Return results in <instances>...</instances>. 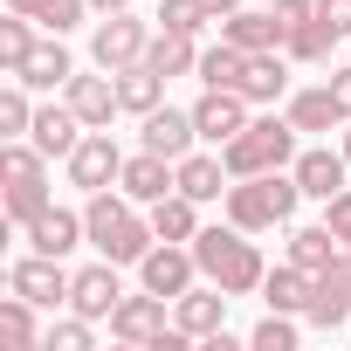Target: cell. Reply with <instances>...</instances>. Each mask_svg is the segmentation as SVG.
Listing matches in <instances>:
<instances>
[{"label": "cell", "mask_w": 351, "mask_h": 351, "mask_svg": "<svg viewBox=\"0 0 351 351\" xmlns=\"http://www.w3.org/2000/svg\"><path fill=\"white\" fill-rule=\"evenodd\" d=\"M35 310L42 303H28V296H8V303H0V344H8V351H35L49 330L35 324Z\"/></svg>", "instance_id": "obj_31"}, {"label": "cell", "mask_w": 351, "mask_h": 351, "mask_svg": "<svg viewBox=\"0 0 351 351\" xmlns=\"http://www.w3.org/2000/svg\"><path fill=\"white\" fill-rule=\"evenodd\" d=\"M324 221H330V234H337V241H344V248H351V186H344V193H330V200H324Z\"/></svg>", "instance_id": "obj_40"}, {"label": "cell", "mask_w": 351, "mask_h": 351, "mask_svg": "<svg viewBox=\"0 0 351 351\" xmlns=\"http://www.w3.org/2000/svg\"><path fill=\"white\" fill-rule=\"evenodd\" d=\"M165 330H172V324H165V296H152V289H145V296H124V303L110 310V337H117V344H158Z\"/></svg>", "instance_id": "obj_13"}, {"label": "cell", "mask_w": 351, "mask_h": 351, "mask_svg": "<svg viewBox=\"0 0 351 351\" xmlns=\"http://www.w3.org/2000/svg\"><path fill=\"white\" fill-rule=\"evenodd\" d=\"M337 42H344V35H337L324 14H310L303 28H289V42H282V49H289L296 62H330V49H337Z\"/></svg>", "instance_id": "obj_33"}, {"label": "cell", "mask_w": 351, "mask_h": 351, "mask_svg": "<svg viewBox=\"0 0 351 351\" xmlns=\"http://www.w3.org/2000/svg\"><path fill=\"white\" fill-rule=\"evenodd\" d=\"M21 234H28V248H42V255H56V262H62L69 248H83V241H90L83 214H69V207H42V214H35Z\"/></svg>", "instance_id": "obj_19"}, {"label": "cell", "mask_w": 351, "mask_h": 351, "mask_svg": "<svg viewBox=\"0 0 351 351\" xmlns=\"http://www.w3.org/2000/svg\"><path fill=\"white\" fill-rule=\"evenodd\" d=\"M330 97H337V110H344V124H351V69L330 76Z\"/></svg>", "instance_id": "obj_43"}, {"label": "cell", "mask_w": 351, "mask_h": 351, "mask_svg": "<svg viewBox=\"0 0 351 351\" xmlns=\"http://www.w3.org/2000/svg\"><path fill=\"white\" fill-rule=\"evenodd\" d=\"M35 131V104H28V83L8 76V90H0V138H28Z\"/></svg>", "instance_id": "obj_35"}, {"label": "cell", "mask_w": 351, "mask_h": 351, "mask_svg": "<svg viewBox=\"0 0 351 351\" xmlns=\"http://www.w3.org/2000/svg\"><path fill=\"white\" fill-rule=\"evenodd\" d=\"M214 14L200 8V0H158V28H172V35H200Z\"/></svg>", "instance_id": "obj_38"}, {"label": "cell", "mask_w": 351, "mask_h": 351, "mask_svg": "<svg viewBox=\"0 0 351 351\" xmlns=\"http://www.w3.org/2000/svg\"><path fill=\"white\" fill-rule=\"evenodd\" d=\"M296 200H303V186H296V172L282 165V172H248V180H234L221 207H228V221H234V228L269 234V228H282V221L296 214Z\"/></svg>", "instance_id": "obj_3"}, {"label": "cell", "mask_w": 351, "mask_h": 351, "mask_svg": "<svg viewBox=\"0 0 351 351\" xmlns=\"http://www.w3.org/2000/svg\"><path fill=\"white\" fill-rule=\"evenodd\" d=\"M145 49H152V28L138 21V14H104L97 21V35H90V56H97V69H131V62H145Z\"/></svg>", "instance_id": "obj_7"}, {"label": "cell", "mask_w": 351, "mask_h": 351, "mask_svg": "<svg viewBox=\"0 0 351 351\" xmlns=\"http://www.w3.org/2000/svg\"><path fill=\"white\" fill-rule=\"evenodd\" d=\"M83 14H90V0H35V21H42L49 35H69Z\"/></svg>", "instance_id": "obj_39"}, {"label": "cell", "mask_w": 351, "mask_h": 351, "mask_svg": "<svg viewBox=\"0 0 351 351\" xmlns=\"http://www.w3.org/2000/svg\"><path fill=\"white\" fill-rule=\"evenodd\" d=\"M221 35H228L234 49H248V56H262V49H282V42H289V28L276 21V8H269V14L234 8V14H221Z\"/></svg>", "instance_id": "obj_21"}, {"label": "cell", "mask_w": 351, "mask_h": 351, "mask_svg": "<svg viewBox=\"0 0 351 351\" xmlns=\"http://www.w3.org/2000/svg\"><path fill=\"white\" fill-rule=\"evenodd\" d=\"M296 124H289V110L276 117H248L228 145H221V158H228V172H234V180H248V172H282V165H296Z\"/></svg>", "instance_id": "obj_5"}, {"label": "cell", "mask_w": 351, "mask_h": 351, "mask_svg": "<svg viewBox=\"0 0 351 351\" xmlns=\"http://www.w3.org/2000/svg\"><path fill=\"white\" fill-rule=\"evenodd\" d=\"M49 152L35 145V138H8L0 145V180H8V193H0V207H8V228H28L42 207H56V193H49Z\"/></svg>", "instance_id": "obj_4"}, {"label": "cell", "mask_w": 351, "mask_h": 351, "mask_svg": "<svg viewBox=\"0 0 351 351\" xmlns=\"http://www.w3.org/2000/svg\"><path fill=\"white\" fill-rule=\"evenodd\" d=\"M62 97H69V110H76L90 131H110V117L124 110V104H117V76H110V69H104V76H69V83H62Z\"/></svg>", "instance_id": "obj_16"}, {"label": "cell", "mask_w": 351, "mask_h": 351, "mask_svg": "<svg viewBox=\"0 0 351 351\" xmlns=\"http://www.w3.org/2000/svg\"><path fill=\"white\" fill-rule=\"evenodd\" d=\"M117 303H124V282H117V262H110V255L90 262V269H76V282H69V310H83L90 324H110Z\"/></svg>", "instance_id": "obj_10"}, {"label": "cell", "mask_w": 351, "mask_h": 351, "mask_svg": "<svg viewBox=\"0 0 351 351\" xmlns=\"http://www.w3.org/2000/svg\"><path fill=\"white\" fill-rule=\"evenodd\" d=\"M200 8H207V14L221 21V14H234V8H241V0H200Z\"/></svg>", "instance_id": "obj_44"}, {"label": "cell", "mask_w": 351, "mask_h": 351, "mask_svg": "<svg viewBox=\"0 0 351 351\" xmlns=\"http://www.w3.org/2000/svg\"><path fill=\"white\" fill-rule=\"evenodd\" d=\"M172 172H180V193L200 200V207H207V200H228V186H234V172H228L221 152H186Z\"/></svg>", "instance_id": "obj_20"}, {"label": "cell", "mask_w": 351, "mask_h": 351, "mask_svg": "<svg viewBox=\"0 0 351 351\" xmlns=\"http://www.w3.org/2000/svg\"><path fill=\"white\" fill-rule=\"evenodd\" d=\"M83 228H90V248H97V255H110L117 269L145 262V255H152V241H158V234H152V214H138V200H131V193L117 200L110 186H104V193H90Z\"/></svg>", "instance_id": "obj_1"}, {"label": "cell", "mask_w": 351, "mask_h": 351, "mask_svg": "<svg viewBox=\"0 0 351 351\" xmlns=\"http://www.w3.org/2000/svg\"><path fill=\"white\" fill-rule=\"evenodd\" d=\"M90 8H97V14H124V8H131V0H90Z\"/></svg>", "instance_id": "obj_45"}, {"label": "cell", "mask_w": 351, "mask_h": 351, "mask_svg": "<svg viewBox=\"0 0 351 351\" xmlns=\"http://www.w3.org/2000/svg\"><path fill=\"white\" fill-rule=\"evenodd\" d=\"M28 56H35V14H14L8 8V21H0V69L14 76Z\"/></svg>", "instance_id": "obj_34"}, {"label": "cell", "mask_w": 351, "mask_h": 351, "mask_svg": "<svg viewBox=\"0 0 351 351\" xmlns=\"http://www.w3.org/2000/svg\"><path fill=\"white\" fill-rule=\"evenodd\" d=\"M344 255H351V248H344Z\"/></svg>", "instance_id": "obj_47"}, {"label": "cell", "mask_w": 351, "mask_h": 351, "mask_svg": "<svg viewBox=\"0 0 351 351\" xmlns=\"http://www.w3.org/2000/svg\"><path fill=\"white\" fill-rule=\"evenodd\" d=\"M62 165H69V186H83V193H104V186H117L124 152H117V138H110V131H83V145H76Z\"/></svg>", "instance_id": "obj_8"}, {"label": "cell", "mask_w": 351, "mask_h": 351, "mask_svg": "<svg viewBox=\"0 0 351 351\" xmlns=\"http://www.w3.org/2000/svg\"><path fill=\"white\" fill-rule=\"evenodd\" d=\"M138 282L152 289V296H186L193 282H200V262H193V241H152V255L138 262Z\"/></svg>", "instance_id": "obj_6"}, {"label": "cell", "mask_w": 351, "mask_h": 351, "mask_svg": "<svg viewBox=\"0 0 351 351\" xmlns=\"http://www.w3.org/2000/svg\"><path fill=\"white\" fill-rule=\"evenodd\" d=\"M317 14H324L337 35H351V0H317Z\"/></svg>", "instance_id": "obj_42"}, {"label": "cell", "mask_w": 351, "mask_h": 351, "mask_svg": "<svg viewBox=\"0 0 351 351\" xmlns=\"http://www.w3.org/2000/svg\"><path fill=\"white\" fill-rule=\"evenodd\" d=\"M172 324L193 330V337H221V330H228V289L200 276L186 296H172Z\"/></svg>", "instance_id": "obj_11"}, {"label": "cell", "mask_w": 351, "mask_h": 351, "mask_svg": "<svg viewBox=\"0 0 351 351\" xmlns=\"http://www.w3.org/2000/svg\"><path fill=\"white\" fill-rule=\"evenodd\" d=\"M172 186H180V172H172V158H158V152H138V158H124V172H117V193H131L138 207L165 200Z\"/></svg>", "instance_id": "obj_18"}, {"label": "cell", "mask_w": 351, "mask_h": 351, "mask_svg": "<svg viewBox=\"0 0 351 351\" xmlns=\"http://www.w3.org/2000/svg\"><path fill=\"white\" fill-rule=\"evenodd\" d=\"M310 14H317V0H276V21L282 28H303Z\"/></svg>", "instance_id": "obj_41"}, {"label": "cell", "mask_w": 351, "mask_h": 351, "mask_svg": "<svg viewBox=\"0 0 351 351\" xmlns=\"http://www.w3.org/2000/svg\"><path fill=\"white\" fill-rule=\"evenodd\" d=\"M193 262H200V276L207 282H221L228 296H248V289H262V276H269V262H262V248L248 241V228H200L193 234Z\"/></svg>", "instance_id": "obj_2"}, {"label": "cell", "mask_w": 351, "mask_h": 351, "mask_svg": "<svg viewBox=\"0 0 351 351\" xmlns=\"http://www.w3.org/2000/svg\"><path fill=\"white\" fill-rule=\"evenodd\" d=\"M28 90H56V83H69L76 76V62H69V49H62V35H49V42H35V56L14 69Z\"/></svg>", "instance_id": "obj_25"}, {"label": "cell", "mask_w": 351, "mask_h": 351, "mask_svg": "<svg viewBox=\"0 0 351 351\" xmlns=\"http://www.w3.org/2000/svg\"><path fill=\"white\" fill-rule=\"evenodd\" d=\"M289 172H296L303 200H330V193H344V180H351V158H344V152H324V145H303Z\"/></svg>", "instance_id": "obj_15"}, {"label": "cell", "mask_w": 351, "mask_h": 351, "mask_svg": "<svg viewBox=\"0 0 351 351\" xmlns=\"http://www.w3.org/2000/svg\"><path fill=\"white\" fill-rule=\"evenodd\" d=\"M241 69H248V49H234V42L221 35L214 49H200V69H193V76H200L207 90H241Z\"/></svg>", "instance_id": "obj_28"}, {"label": "cell", "mask_w": 351, "mask_h": 351, "mask_svg": "<svg viewBox=\"0 0 351 351\" xmlns=\"http://www.w3.org/2000/svg\"><path fill=\"white\" fill-rule=\"evenodd\" d=\"M152 234L158 241H193L200 234V200H186L180 186H172L165 200H152Z\"/></svg>", "instance_id": "obj_26"}, {"label": "cell", "mask_w": 351, "mask_h": 351, "mask_svg": "<svg viewBox=\"0 0 351 351\" xmlns=\"http://www.w3.org/2000/svg\"><path fill=\"white\" fill-rule=\"evenodd\" d=\"M241 97H248V104H262V110H269V104H282V97H289V62H282L276 49L248 56V69H241Z\"/></svg>", "instance_id": "obj_23"}, {"label": "cell", "mask_w": 351, "mask_h": 351, "mask_svg": "<svg viewBox=\"0 0 351 351\" xmlns=\"http://www.w3.org/2000/svg\"><path fill=\"white\" fill-rule=\"evenodd\" d=\"M317 330H337L351 324V255H337L330 269H317V289H310V310H303Z\"/></svg>", "instance_id": "obj_12"}, {"label": "cell", "mask_w": 351, "mask_h": 351, "mask_svg": "<svg viewBox=\"0 0 351 351\" xmlns=\"http://www.w3.org/2000/svg\"><path fill=\"white\" fill-rule=\"evenodd\" d=\"M344 158H351V131H344Z\"/></svg>", "instance_id": "obj_46"}, {"label": "cell", "mask_w": 351, "mask_h": 351, "mask_svg": "<svg viewBox=\"0 0 351 351\" xmlns=\"http://www.w3.org/2000/svg\"><path fill=\"white\" fill-rule=\"evenodd\" d=\"M289 124H296V131H330V124H344L330 83H324V90H289Z\"/></svg>", "instance_id": "obj_32"}, {"label": "cell", "mask_w": 351, "mask_h": 351, "mask_svg": "<svg viewBox=\"0 0 351 351\" xmlns=\"http://www.w3.org/2000/svg\"><path fill=\"white\" fill-rule=\"evenodd\" d=\"M69 282H76V276H69L56 255H42V248H35V255H21V262L8 269V289H14V296H28V303H42V310L69 303Z\"/></svg>", "instance_id": "obj_9"}, {"label": "cell", "mask_w": 351, "mask_h": 351, "mask_svg": "<svg viewBox=\"0 0 351 351\" xmlns=\"http://www.w3.org/2000/svg\"><path fill=\"white\" fill-rule=\"evenodd\" d=\"M248 110H255V104H248L241 90H200L193 124H200V138H207V145H228V138L248 124Z\"/></svg>", "instance_id": "obj_17"}, {"label": "cell", "mask_w": 351, "mask_h": 351, "mask_svg": "<svg viewBox=\"0 0 351 351\" xmlns=\"http://www.w3.org/2000/svg\"><path fill=\"white\" fill-rule=\"evenodd\" d=\"M310 289H317V276H310V269H296V262H282V269H269V276H262V303H269V310H289V317H303V310H310Z\"/></svg>", "instance_id": "obj_24"}, {"label": "cell", "mask_w": 351, "mask_h": 351, "mask_svg": "<svg viewBox=\"0 0 351 351\" xmlns=\"http://www.w3.org/2000/svg\"><path fill=\"white\" fill-rule=\"evenodd\" d=\"M90 344H97V330H90L83 310H76V317H56L49 337H42V351H90Z\"/></svg>", "instance_id": "obj_36"}, {"label": "cell", "mask_w": 351, "mask_h": 351, "mask_svg": "<svg viewBox=\"0 0 351 351\" xmlns=\"http://www.w3.org/2000/svg\"><path fill=\"white\" fill-rule=\"evenodd\" d=\"M117 104H124V110H138V117H145V110H158V104H165V76H158L152 62L117 69Z\"/></svg>", "instance_id": "obj_29"}, {"label": "cell", "mask_w": 351, "mask_h": 351, "mask_svg": "<svg viewBox=\"0 0 351 351\" xmlns=\"http://www.w3.org/2000/svg\"><path fill=\"white\" fill-rule=\"evenodd\" d=\"M248 344H255V351H296V317H289V310H269V317L248 330Z\"/></svg>", "instance_id": "obj_37"}, {"label": "cell", "mask_w": 351, "mask_h": 351, "mask_svg": "<svg viewBox=\"0 0 351 351\" xmlns=\"http://www.w3.org/2000/svg\"><path fill=\"white\" fill-rule=\"evenodd\" d=\"M337 255H344V241L330 234V221H317V228H296V234H289V262H296V269H310V276H317V269H330Z\"/></svg>", "instance_id": "obj_30"}, {"label": "cell", "mask_w": 351, "mask_h": 351, "mask_svg": "<svg viewBox=\"0 0 351 351\" xmlns=\"http://www.w3.org/2000/svg\"><path fill=\"white\" fill-rule=\"evenodd\" d=\"M145 152H158V158H172L180 165L186 152H193V138H200V124H193V110H172V104H158V110H145Z\"/></svg>", "instance_id": "obj_14"}, {"label": "cell", "mask_w": 351, "mask_h": 351, "mask_svg": "<svg viewBox=\"0 0 351 351\" xmlns=\"http://www.w3.org/2000/svg\"><path fill=\"white\" fill-rule=\"evenodd\" d=\"M145 62L172 83V76H193L200 69V49H193V35H172V28H158L152 35V49H145Z\"/></svg>", "instance_id": "obj_27"}, {"label": "cell", "mask_w": 351, "mask_h": 351, "mask_svg": "<svg viewBox=\"0 0 351 351\" xmlns=\"http://www.w3.org/2000/svg\"><path fill=\"white\" fill-rule=\"evenodd\" d=\"M83 131H90V124H83V117L69 110V97H62V104H42V110H35V131H28V138H35L49 158H69V152L83 145Z\"/></svg>", "instance_id": "obj_22"}]
</instances>
